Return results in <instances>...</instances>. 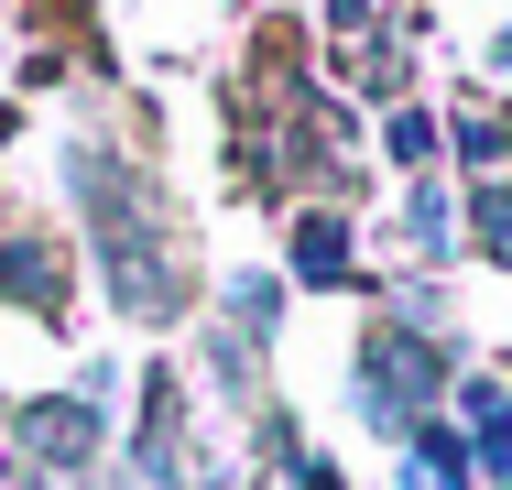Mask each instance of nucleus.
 Masks as SVG:
<instances>
[{"label":"nucleus","mask_w":512,"mask_h":490,"mask_svg":"<svg viewBox=\"0 0 512 490\" xmlns=\"http://www.w3.org/2000/svg\"><path fill=\"white\" fill-rule=\"evenodd\" d=\"M88 186V218H99V262H109V294L131 316H175L186 284H175V251H153V218H142V175H120L109 153H77L66 164Z\"/></svg>","instance_id":"obj_1"},{"label":"nucleus","mask_w":512,"mask_h":490,"mask_svg":"<svg viewBox=\"0 0 512 490\" xmlns=\"http://www.w3.org/2000/svg\"><path fill=\"white\" fill-rule=\"evenodd\" d=\"M425 403H436V349H414V327H371V349H360V414L414 436Z\"/></svg>","instance_id":"obj_2"},{"label":"nucleus","mask_w":512,"mask_h":490,"mask_svg":"<svg viewBox=\"0 0 512 490\" xmlns=\"http://www.w3.org/2000/svg\"><path fill=\"white\" fill-rule=\"evenodd\" d=\"M11 436H22L33 469H88V458H99V403H88V392H44V403L11 414Z\"/></svg>","instance_id":"obj_3"},{"label":"nucleus","mask_w":512,"mask_h":490,"mask_svg":"<svg viewBox=\"0 0 512 490\" xmlns=\"http://www.w3.org/2000/svg\"><path fill=\"white\" fill-rule=\"evenodd\" d=\"M0 294H11V305H33V316H55V305H66L55 251H44V240H0Z\"/></svg>","instance_id":"obj_4"},{"label":"nucleus","mask_w":512,"mask_h":490,"mask_svg":"<svg viewBox=\"0 0 512 490\" xmlns=\"http://www.w3.org/2000/svg\"><path fill=\"white\" fill-rule=\"evenodd\" d=\"M295 273H306V284H338V273H349V229H338V218H306V229H295Z\"/></svg>","instance_id":"obj_5"},{"label":"nucleus","mask_w":512,"mask_h":490,"mask_svg":"<svg viewBox=\"0 0 512 490\" xmlns=\"http://www.w3.org/2000/svg\"><path fill=\"white\" fill-rule=\"evenodd\" d=\"M469 480L512 490V403H502V414H480V447H469Z\"/></svg>","instance_id":"obj_6"},{"label":"nucleus","mask_w":512,"mask_h":490,"mask_svg":"<svg viewBox=\"0 0 512 490\" xmlns=\"http://www.w3.org/2000/svg\"><path fill=\"white\" fill-rule=\"evenodd\" d=\"M469 229H480L491 262H512V186H480V196H469Z\"/></svg>","instance_id":"obj_7"},{"label":"nucleus","mask_w":512,"mask_h":490,"mask_svg":"<svg viewBox=\"0 0 512 490\" xmlns=\"http://www.w3.org/2000/svg\"><path fill=\"white\" fill-rule=\"evenodd\" d=\"M229 316H240V327H251V338H262V327H273V316H284V294L262 284V273H240V284H229Z\"/></svg>","instance_id":"obj_8"},{"label":"nucleus","mask_w":512,"mask_h":490,"mask_svg":"<svg viewBox=\"0 0 512 490\" xmlns=\"http://www.w3.org/2000/svg\"><path fill=\"white\" fill-rule=\"evenodd\" d=\"M393 153H404V164H425V153H436V120H425V109H404V120H393Z\"/></svg>","instance_id":"obj_9"},{"label":"nucleus","mask_w":512,"mask_h":490,"mask_svg":"<svg viewBox=\"0 0 512 490\" xmlns=\"http://www.w3.org/2000/svg\"><path fill=\"white\" fill-rule=\"evenodd\" d=\"M404 218H414V240H425V251H447V196H414Z\"/></svg>","instance_id":"obj_10"}]
</instances>
